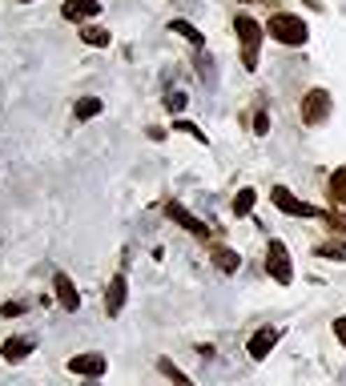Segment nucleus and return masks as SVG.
I'll list each match as a JSON object with an SVG mask.
<instances>
[{
    "instance_id": "obj_19",
    "label": "nucleus",
    "mask_w": 346,
    "mask_h": 386,
    "mask_svg": "<svg viewBox=\"0 0 346 386\" xmlns=\"http://www.w3.org/2000/svg\"><path fill=\"white\" fill-rule=\"evenodd\" d=\"M318 257H330V262H346V238H334V241H322L318 250H314Z\"/></svg>"
},
{
    "instance_id": "obj_8",
    "label": "nucleus",
    "mask_w": 346,
    "mask_h": 386,
    "mask_svg": "<svg viewBox=\"0 0 346 386\" xmlns=\"http://www.w3.org/2000/svg\"><path fill=\"white\" fill-rule=\"evenodd\" d=\"M125 298H129V278H125V273H113L109 286H105V314L117 318V314L125 310Z\"/></svg>"
},
{
    "instance_id": "obj_12",
    "label": "nucleus",
    "mask_w": 346,
    "mask_h": 386,
    "mask_svg": "<svg viewBox=\"0 0 346 386\" xmlns=\"http://www.w3.org/2000/svg\"><path fill=\"white\" fill-rule=\"evenodd\" d=\"M326 201H330V209H346V169H334V173H330Z\"/></svg>"
},
{
    "instance_id": "obj_22",
    "label": "nucleus",
    "mask_w": 346,
    "mask_h": 386,
    "mask_svg": "<svg viewBox=\"0 0 346 386\" xmlns=\"http://www.w3.org/2000/svg\"><path fill=\"white\" fill-rule=\"evenodd\" d=\"M173 129H178V133H189L194 141H201V145H206V129H198L194 121H173Z\"/></svg>"
},
{
    "instance_id": "obj_23",
    "label": "nucleus",
    "mask_w": 346,
    "mask_h": 386,
    "mask_svg": "<svg viewBox=\"0 0 346 386\" xmlns=\"http://www.w3.org/2000/svg\"><path fill=\"white\" fill-rule=\"evenodd\" d=\"M185 101H189L185 93H169V96H165V109H169V113H182V109H185Z\"/></svg>"
},
{
    "instance_id": "obj_14",
    "label": "nucleus",
    "mask_w": 346,
    "mask_h": 386,
    "mask_svg": "<svg viewBox=\"0 0 346 386\" xmlns=\"http://www.w3.org/2000/svg\"><path fill=\"white\" fill-rule=\"evenodd\" d=\"M169 32H178V36H185L194 48H206V32H198V24H189L185 16H173L169 20Z\"/></svg>"
},
{
    "instance_id": "obj_16",
    "label": "nucleus",
    "mask_w": 346,
    "mask_h": 386,
    "mask_svg": "<svg viewBox=\"0 0 346 386\" xmlns=\"http://www.w3.org/2000/svg\"><path fill=\"white\" fill-rule=\"evenodd\" d=\"M81 41H85L89 48H109L113 32H109V29H101V24H85V29H81Z\"/></svg>"
},
{
    "instance_id": "obj_2",
    "label": "nucleus",
    "mask_w": 346,
    "mask_h": 386,
    "mask_svg": "<svg viewBox=\"0 0 346 386\" xmlns=\"http://www.w3.org/2000/svg\"><path fill=\"white\" fill-rule=\"evenodd\" d=\"M266 32H270V41H278V45H306V36H310V29H306V20L294 13H274L270 16V24H266Z\"/></svg>"
},
{
    "instance_id": "obj_21",
    "label": "nucleus",
    "mask_w": 346,
    "mask_h": 386,
    "mask_svg": "<svg viewBox=\"0 0 346 386\" xmlns=\"http://www.w3.org/2000/svg\"><path fill=\"white\" fill-rule=\"evenodd\" d=\"M326 225H330V234H334V238H346V209H330Z\"/></svg>"
},
{
    "instance_id": "obj_9",
    "label": "nucleus",
    "mask_w": 346,
    "mask_h": 386,
    "mask_svg": "<svg viewBox=\"0 0 346 386\" xmlns=\"http://www.w3.org/2000/svg\"><path fill=\"white\" fill-rule=\"evenodd\" d=\"M52 290H57V302H61V310H69V314H77L81 310V294H77V286H73V278L69 273H52Z\"/></svg>"
},
{
    "instance_id": "obj_27",
    "label": "nucleus",
    "mask_w": 346,
    "mask_h": 386,
    "mask_svg": "<svg viewBox=\"0 0 346 386\" xmlns=\"http://www.w3.org/2000/svg\"><path fill=\"white\" fill-rule=\"evenodd\" d=\"M17 4H33V0H17Z\"/></svg>"
},
{
    "instance_id": "obj_26",
    "label": "nucleus",
    "mask_w": 346,
    "mask_h": 386,
    "mask_svg": "<svg viewBox=\"0 0 346 386\" xmlns=\"http://www.w3.org/2000/svg\"><path fill=\"white\" fill-rule=\"evenodd\" d=\"M334 338L346 346V318H334Z\"/></svg>"
},
{
    "instance_id": "obj_6",
    "label": "nucleus",
    "mask_w": 346,
    "mask_h": 386,
    "mask_svg": "<svg viewBox=\"0 0 346 386\" xmlns=\"http://www.w3.org/2000/svg\"><path fill=\"white\" fill-rule=\"evenodd\" d=\"M165 217H169L173 225H182L185 234H194V238L210 241V225L201 222L198 213H189V209H185L182 201H165Z\"/></svg>"
},
{
    "instance_id": "obj_10",
    "label": "nucleus",
    "mask_w": 346,
    "mask_h": 386,
    "mask_svg": "<svg viewBox=\"0 0 346 386\" xmlns=\"http://www.w3.org/2000/svg\"><path fill=\"white\" fill-rule=\"evenodd\" d=\"M278 338H282V330H278V326H262L258 334L250 338V358L266 362V358H270V350L278 346Z\"/></svg>"
},
{
    "instance_id": "obj_3",
    "label": "nucleus",
    "mask_w": 346,
    "mask_h": 386,
    "mask_svg": "<svg viewBox=\"0 0 346 386\" xmlns=\"http://www.w3.org/2000/svg\"><path fill=\"white\" fill-rule=\"evenodd\" d=\"M266 273H270L278 286H290V282H294V262H290L286 241L270 238V245H266Z\"/></svg>"
},
{
    "instance_id": "obj_18",
    "label": "nucleus",
    "mask_w": 346,
    "mask_h": 386,
    "mask_svg": "<svg viewBox=\"0 0 346 386\" xmlns=\"http://www.w3.org/2000/svg\"><path fill=\"white\" fill-rule=\"evenodd\" d=\"M157 370H161V374H165L173 386H194V378H189L182 366H173V358H157Z\"/></svg>"
},
{
    "instance_id": "obj_25",
    "label": "nucleus",
    "mask_w": 346,
    "mask_h": 386,
    "mask_svg": "<svg viewBox=\"0 0 346 386\" xmlns=\"http://www.w3.org/2000/svg\"><path fill=\"white\" fill-rule=\"evenodd\" d=\"M0 314H4V318H20V314H24V306H20V302H4V306H0Z\"/></svg>"
},
{
    "instance_id": "obj_4",
    "label": "nucleus",
    "mask_w": 346,
    "mask_h": 386,
    "mask_svg": "<svg viewBox=\"0 0 346 386\" xmlns=\"http://www.w3.org/2000/svg\"><path fill=\"white\" fill-rule=\"evenodd\" d=\"M270 201L282 209V213H290V217H326L318 206H310V201H302V197H294V193L286 190V185H274L270 190Z\"/></svg>"
},
{
    "instance_id": "obj_24",
    "label": "nucleus",
    "mask_w": 346,
    "mask_h": 386,
    "mask_svg": "<svg viewBox=\"0 0 346 386\" xmlns=\"http://www.w3.org/2000/svg\"><path fill=\"white\" fill-rule=\"evenodd\" d=\"M254 133H258V137H266V133H270V117H266V109L254 113Z\"/></svg>"
},
{
    "instance_id": "obj_5",
    "label": "nucleus",
    "mask_w": 346,
    "mask_h": 386,
    "mask_svg": "<svg viewBox=\"0 0 346 386\" xmlns=\"http://www.w3.org/2000/svg\"><path fill=\"white\" fill-rule=\"evenodd\" d=\"M330 109H334V96L326 93V89H310V93L302 96V125H322L330 117Z\"/></svg>"
},
{
    "instance_id": "obj_13",
    "label": "nucleus",
    "mask_w": 346,
    "mask_h": 386,
    "mask_svg": "<svg viewBox=\"0 0 346 386\" xmlns=\"http://www.w3.org/2000/svg\"><path fill=\"white\" fill-rule=\"evenodd\" d=\"M29 354H33V342H29V338H8V342L0 346V358H4V362H13V366L24 362Z\"/></svg>"
},
{
    "instance_id": "obj_1",
    "label": "nucleus",
    "mask_w": 346,
    "mask_h": 386,
    "mask_svg": "<svg viewBox=\"0 0 346 386\" xmlns=\"http://www.w3.org/2000/svg\"><path fill=\"white\" fill-rule=\"evenodd\" d=\"M233 32H238V45H242V69L246 73H254L258 69V48H262V36H266V29L254 20V16H238L233 20Z\"/></svg>"
},
{
    "instance_id": "obj_17",
    "label": "nucleus",
    "mask_w": 346,
    "mask_h": 386,
    "mask_svg": "<svg viewBox=\"0 0 346 386\" xmlns=\"http://www.w3.org/2000/svg\"><path fill=\"white\" fill-rule=\"evenodd\" d=\"M101 109H105L101 96H81L77 109H73V117H77V121H93V117H101Z\"/></svg>"
},
{
    "instance_id": "obj_20",
    "label": "nucleus",
    "mask_w": 346,
    "mask_h": 386,
    "mask_svg": "<svg viewBox=\"0 0 346 386\" xmlns=\"http://www.w3.org/2000/svg\"><path fill=\"white\" fill-rule=\"evenodd\" d=\"M254 201H258V190H238L233 193V213H238V217L254 213Z\"/></svg>"
},
{
    "instance_id": "obj_7",
    "label": "nucleus",
    "mask_w": 346,
    "mask_h": 386,
    "mask_svg": "<svg viewBox=\"0 0 346 386\" xmlns=\"http://www.w3.org/2000/svg\"><path fill=\"white\" fill-rule=\"evenodd\" d=\"M69 370H73V374H81V378H101V374L109 370V358H105V354H97V350L73 354V358H69Z\"/></svg>"
},
{
    "instance_id": "obj_11",
    "label": "nucleus",
    "mask_w": 346,
    "mask_h": 386,
    "mask_svg": "<svg viewBox=\"0 0 346 386\" xmlns=\"http://www.w3.org/2000/svg\"><path fill=\"white\" fill-rule=\"evenodd\" d=\"M101 13V0H65V8H61V16L65 20H93V16Z\"/></svg>"
},
{
    "instance_id": "obj_15",
    "label": "nucleus",
    "mask_w": 346,
    "mask_h": 386,
    "mask_svg": "<svg viewBox=\"0 0 346 386\" xmlns=\"http://www.w3.org/2000/svg\"><path fill=\"white\" fill-rule=\"evenodd\" d=\"M210 257H214V266L222 273H238V266H242V257L233 254L230 245H214V250H210Z\"/></svg>"
}]
</instances>
